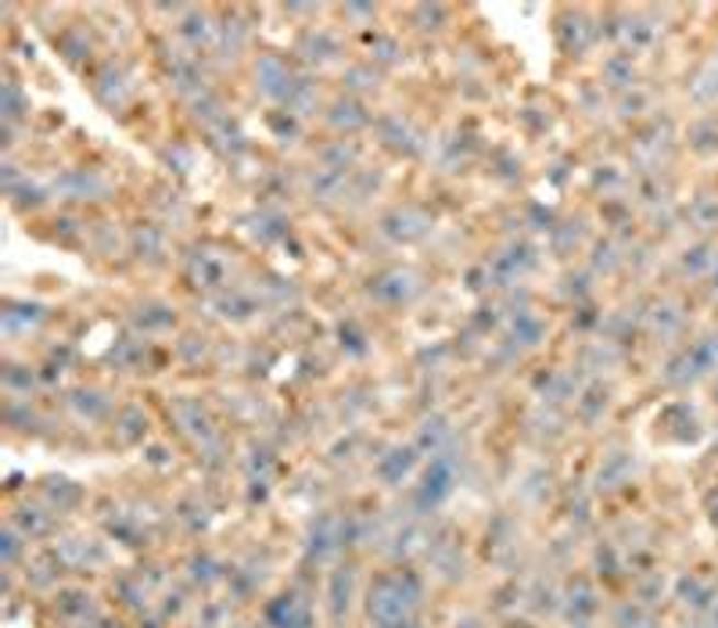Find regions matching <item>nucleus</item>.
Instances as JSON below:
<instances>
[{"label":"nucleus","instance_id":"2","mask_svg":"<svg viewBox=\"0 0 718 628\" xmlns=\"http://www.w3.org/2000/svg\"><path fill=\"white\" fill-rule=\"evenodd\" d=\"M711 621H715V625H718V604H715V607H711Z\"/></svg>","mask_w":718,"mask_h":628},{"label":"nucleus","instance_id":"1","mask_svg":"<svg viewBox=\"0 0 718 628\" xmlns=\"http://www.w3.org/2000/svg\"><path fill=\"white\" fill-rule=\"evenodd\" d=\"M625 614H629V621H625V628H654V621H650L643 610H625Z\"/></svg>","mask_w":718,"mask_h":628}]
</instances>
